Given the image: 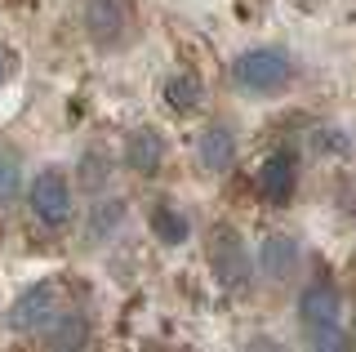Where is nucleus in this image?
<instances>
[{"label":"nucleus","mask_w":356,"mask_h":352,"mask_svg":"<svg viewBox=\"0 0 356 352\" xmlns=\"http://www.w3.org/2000/svg\"><path fill=\"white\" fill-rule=\"evenodd\" d=\"M152 232L165 241V246H183L187 237H192V227H187V218L178 214V210H170V205H156L152 210Z\"/></svg>","instance_id":"ddd939ff"},{"label":"nucleus","mask_w":356,"mask_h":352,"mask_svg":"<svg viewBox=\"0 0 356 352\" xmlns=\"http://www.w3.org/2000/svg\"><path fill=\"white\" fill-rule=\"evenodd\" d=\"M120 218H125V205H120V201H111V205L98 201V210H94V237L116 232V223H120Z\"/></svg>","instance_id":"dca6fc26"},{"label":"nucleus","mask_w":356,"mask_h":352,"mask_svg":"<svg viewBox=\"0 0 356 352\" xmlns=\"http://www.w3.org/2000/svg\"><path fill=\"white\" fill-rule=\"evenodd\" d=\"M294 183H298L294 157H289V152H272V157L263 161V170H259V192H263V201L285 205L289 196H294Z\"/></svg>","instance_id":"423d86ee"},{"label":"nucleus","mask_w":356,"mask_h":352,"mask_svg":"<svg viewBox=\"0 0 356 352\" xmlns=\"http://www.w3.org/2000/svg\"><path fill=\"white\" fill-rule=\"evenodd\" d=\"M232 81L236 90L245 94H272L289 81V54L276 49V45H263V49H245L236 63H232Z\"/></svg>","instance_id":"20e7f679"},{"label":"nucleus","mask_w":356,"mask_h":352,"mask_svg":"<svg viewBox=\"0 0 356 352\" xmlns=\"http://www.w3.org/2000/svg\"><path fill=\"white\" fill-rule=\"evenodd\" d=\"M27 210L44 232H63L72 223V179H67L58 165L36 170V179L27 188Z\"/></svg>","instance_id":"f03ea898"},{"label":"nucleus","mask_w":356,"mask_h":352,"mask_svg":"<svg viewBox=\"0 0 356 352\" xmlns=\"http://www.w3.org/2000/svg\"><path fill=\"white\" fill-rule=\"evenodd\" d=\"M18 192H22V165L9 147H0V214L14 205Z\"/></svg>","instance_id":"4468645a"},{"label":"nucleus","mask_w":356,"mask_h":352,"mask_svg":"<svg viewBox=\"0 0 356 352\" xmlns=\"http://www.w3.org/2000/svg\"><path fill=\"white\" fill-rule=\"evenodd\" d=\"M85 31L94 45H116L125 31V5L120 0H89L85 5Z\"/></svg>","instance_id":"1a4fd4ad"},{"label":"nucleus","mask_w":356,"mask_h":352,"mask_svg":"<svg viewBox=\"0 0 356 352\" xmlns=\"http://www.w3.org/2000/svg\"><path fill=\"white\" fill-rule=\"evenodd\" d=\"M9 72H14V54H9L5 45H0V85L9 81Z\"/></svg>","instance_id":"f3484780"},{"label":"nucleus","mask_w":356,"mask_h":352,"mask_svg":"<svg viewBox=\"0 0 356 352\" xmlns=\"http://www.w3.org/2000/svg\"><path fill=\"white\" fill-rule=\"evenodd\" d=\"M200 81H196V72H174L170 81H165V107L170 112H196L200 107Z\"/></svg>","instance_id":"f8f14e48"},{"label":"nucleus","mask_w":356,"mask_h":352,"mask_svg":"<svg viewBox=\"0 0 356 352\" xmlns=\"http://www.w3.org/2000/svg\"><path fill=\"white\" fill-rule=\"evenodd\" d=\"M298 326H303L312 348H348V335H343V299L325 281L303 290V299H298Z\"/></svg>","instance_id":"f257e3e1"},{"label":"nucleus","mask_w":356,"mask_h":352,"mask_svg":"<svg viewBox=\"0 0 356 352\" xmlns=\"http://www.w3.org/2000/svg\"><path fill=\"white\" fill-rule=\"evenodd\" d=\"M49 348H85L89 344V317L85 312H54V321L40 330Z\"/></svg>","instance_id":"9b49d317"},{"label":"nucleus","mask_w":356,"mask_h":352,"mask_svg":"<svg viewBox=\"0 0 356 352\" xmlns=\"http://www.w3.org/2000/svg\"><path fill=\"white\" fill-rule=\"evenodd\" d=\"M54 312H58V285L40 281L14 299V307H9V330L14 335H40L54 321Z\"/></svg>","instance_id":"39448f33"},{"label":"nucleus","mask_w":356,"mask_h":352,"mask_svg":"<svg viewBox=\"0 0 356 352\" xmlns=\"http://www.w3.org/2000/svg\"><path fill=\"white\" fill-rule=\"evenodd\" d=\"M259 263L272 281H285L298 268V241L294 237H267L263 250H259Z\"/></svg>","instance_id":"9d476101"},{"label":"nucleus","mask_w":356,"mask_h":352,"mask_svg":"<svg viewBox=\"0 0 356 352\" xmlns=\"http://www.w3.org/2000/svg\"><path fill=\"white\" fill-rule=\"evenodd\" d=\"M81 188L85 192H103L107 188V179H111V165H107V157H98V152H89V157L81 161Z\"/></svg>","instance_id":"2eb2a0df"},{"label":"nucleus","mask_w":356,"mask_h":352,"mask_svg":"<svg viewBox=\"0 0 356 352\" xmlns=\"http://www.w3.org/2000/svg\"><path fill=\"white\" fill-rule=\"evenodd\" d=\"M205 255H209V268H214V281L222 290H245L254 277V263H250V250H245L241 232L232 223H214L209 227V241H205Z\"/></svg>","instance_id":"7ed1b4c3"},{"label":"nucleus","mask_w":356,"mask_h":352,"mask_svg":"<svg viewBox=\"0 0 356 352\" xmlns=\"http://www.w3.org/2000/svg\"><path fill=\"white\" fill-rule=\"evenodd\" d=\"M125 165H129L134 174H143V179L161 174V165H165V138L156 134L152 125L129 129V138H125Z\"/></svg>","instance_id":"0eeeda50"},{"label":"nucleus","mask_w":356,"mask_h":352,"mask_svg":"<svg viewBox=\"0 0 356 352\" xmlns=\"http://www.w3.org/2000/svg\"><path fill=\"white\" fill-rule=\"evenodd\" d=\"M196 161L205 174H222L232 170V161H236V134H232L227 125H205L196 138Z\"/></svg>","instance_id":"6e6552de"}]
</instances>
